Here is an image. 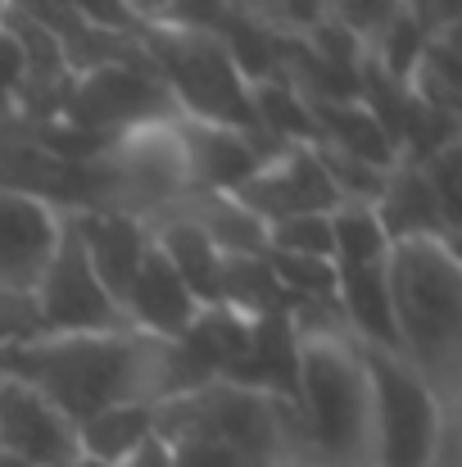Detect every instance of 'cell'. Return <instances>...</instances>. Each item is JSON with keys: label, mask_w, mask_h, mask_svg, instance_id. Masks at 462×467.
I'll list each match as a JSON object with an SVG mask.
<instances>
[{"label": "cell", "mask_w": 462, "mask_h": 467, "mask_svg": "<svg viewBox=\"0 0 462 467\" xmlns=\"http://www.w3.org/2000/svg\"><path fill=\"white\" fill-rule=\"evenodd\" d=\"M385 232L372 213V204H340L331 213V264L335 268H367L385 264Z\"/></svg>", "instance_id": "22"}, {"label": "cell", "mask_w": 462, "mask_h": 467, "mask_svg": "<svg viewBox=\"0 0 462 467\" xmlns=\"http://www.w3.org/2000/svg\"><path fill=\"white\" fill-rule=\"evenodd\" d=\"M146 227H150L154 250L177 268V277L190 286V296H195L200 305H218L222 254L213 250V241H209L195 223H186V218H177V213H154Z\"/></svg>", "instance_id": "17"}, {"label": "cell", "mask_w": 462, "mask_h": 467, "mask_svg": "<svg viewBox=\"0 0 462 467\" xmlns=\"http://www.w3.org/2000/svg\"><path fill=\"white\" fill-rule=\"evenodd\" d=\"M32 309H36L41 331H118V327H128L114 296L100 286L68 213H64L59 245L41 273V286L32 291Z\"/></svg>", "instance_id": "8"}, {"label": "cell", "mask_w": 462, "mask_h": 467, "mask_svg": "<svg viewBox=\"0 0 462 467\" xmlns=\"http://www.w3.org/2000/svg\"><path fill=\"white\" fill-rule=\"evenodd\" d=\"M268 250L331 264V213H304V218H286L268 227Z\"/></svg>", "instance_id": "24"}, {"label": "cell", "mask_w": 462, "mask_h": 467, "mask_svg": "<svg viewBox=\"0 0 462 467\" xmlns=\"http://www.w3.org/2000/svg\"><path fill=\"white\" fill-rule=\"evenodd\" d=\"M181 159H186V177L190 191H236L268 155H277L282 146H272L268 137L254 132H236V128H218V123H195V119H172Z\"/></svg>", "instance_id": "12"}, {"label": "cell", "mask_w": 462, "mask_h": 467, "mask_svg": "<svg viewBox=\"0 0 462 467\" xmlns=\"http://www.w3.org/2000/svg\"><path fill=\"white\" fill-rule=\"evenodd\" d=\"M137 41L150 59L154 78L163 82L177 119L218 123V128L263 137L259 123H254L250 82L241 78V68H236V59H231V50L218 32L137 18Z\"/></svg>", "instance_id": "5"}, {"label": "cell", "mask_w": 462, "mask_h": 467, "mask_svg": "<svg viewBox=\"0 0 462 467\" xmlns=\"http://www.w3.org/2000/svg\"><path fill=\"white\" fill-rule=\"evenodd\" d=\"M64 467H100V463H91V459H73V463H64Z\"/></svg>", "instance_id": "33"}, {"label": "cell", "mask_w": 462, "mask_h": 467, "mask_svg": "<svg viewBox=\"0 0 462 467\" xmlns=\"http://www.w3.org/2000/svg\"><path fill=\"white\" fill-rule=\"evenodd\" d=\"M308 114H313V128H317L322 146H335V150L363 159V163H376V168L399 163L395 141L385 137V128L372 119V109L363 100H308Z\"/></svg>", "instance_id": "18"}, {"label": "cell", "mask_w": 462, "mask_h": 467, "mask_svg": "<svg viewBox=\"0 0 462 467\" xmlns=\"http://www.w3.org/2000/svg\"><path fill=\"white\" fill-rule=\"evenodd\" d=\"M168 450H172V467H245L209 441H168Z\"/></svg>", "instance_id": "28"}, {"label": "cell", "mask_w": 462, "mask_h": 467, "mask_svg": "<svg viewBox=\"0 0 462 467\" xmlns=\"http://www.w3.org/2000/svg\"><path fill=\"white\" fill-rule=\"evenodd\" d=\"M295 413L308 463L372 467L376 459L372 381L363 345L344 331L340 317L295 327Z\"/></svg>", "instance_id": "3"}, {"label": "cell", "mask_w": 462, "mask_h": 467, "mask_svg": "<svg viewBox=\"0 0 462 467\" xmlns=\"http://www.w3.org/2000/svg\"><path fill=\"white\" fill-rule=\"evenodd\" d=\"M363 363H367L372 409H376V459H372V467H426L445 422L454 413L431 395V386L399 354L363 345Z\"/></svg>", "instance_id": "6"}, {"label": "cell", "mask_w": 462, "mask_h": 467, "mask_svg": "<svg viewBox=\"0 0 462 467\" xmlns=\"http://www.w3.org/2000/svg\"><path fill=\"white\" fill-rule=\"evenodd\" d=\"M200 309H204V305L190 296V286L177 277V268L154 250V241H150V250L141 254L137 277H132V286H128V296H123L128 327L163 336V340H177V336L195 322Z\"/></svg>", "instance_id": "13"}, {"label": "cell", "mask_w": 462, "mask_h": 467, "mask_svg": "<svg viewBox=\"0 0 462 467\" xmlns=\"http://www.w3.org/2000/svg\"><path fill=\"white\" fill-rule=\"evenodd\" d=\"M458 159H462V146H449V150H440V155H431V159L417 163L422 177H426V186H431V195H436V204H440V213H445V223H449L454 232H458V223H462Z\"/></svg>", "instance_id": "25"}, {"label": "cell", "mask_w": 462, "mask_h": 467, "mask_svg": "<svg viewBox=\"0 0 462 467\" xmlns=\"http://www.w3.org/2000/svg\"><path fill=\"white\" fill-rule=\"evenodd\" d=\"M68 223H73L100 286L123 309V296L137 277V264L150 250V227L141 218H128V213H68Z\"/></svg>", "instance_id": "14"}, {"label": "cell", "mask_w": 462, "mask_h": 467, "mask_svg": "<svg viewBox=\"0 0 462 467\" xmlns=\"http://www.w3.org/2000/svg\"><path fill=\"white\" fill-rule=\"evenodd\" d=\"M168 119H177V109L150 64H96L73 73L55 114V123L82 137H118Z\"/></svg>", "instance_id": "7"}, {"label": "cell", "mask_w": 462, "mask_h": 467, "mask_svg": "<svg viewBox=\"0 0 462 467\" xmlns=\"http://www.w3.org/2000/svg\"><path fill=\"white\" fill-rule=\"evenodd\" d=\"M0 377H14L46 395L73 427L105 409H154L213 381V372L181 340H163L137 327L36 331L0 349Z\"/></svg>", "instance_id": "1"}, {"label": "cell", "mask_w": 462, "mask_h": 467, "mask_svg": "<svg viewBox=\"0 0 462 467\" xmlns=\"http://www.w3.org/2000/svg\"><path fill=\"white\" fill-rule=\"evenodd\" d=\"M385 296L399 358L458 413L462 404V264L458 241L417 236L385 250Z\"/></svg>", "instance_id": "2"}, {"label": "cell", "mask_w": 462, "mask_h": 467, "mask_svg": "<svg viewBox=\"0 0 462 467\" xmlns=\"http://www.w3.org/2000/svg\"><path fill=\"white\" fill-rule=\"evenodd\" d=\"M372 213L385 232V241H417V236H445V241H458V232L445 223L426 177L417 163H395L385 172V186L381 195L372 200Z\"/></svg>", "instance_id": "15"}, {"label": "cell", "mask_w": 462, "mask_h": 467, "mask_svg": "<svg viewBox=\"0 0 462 467\" xmlns=\"http://www.w3.org/2000/svg\"><path fill=\"white\" fill-rule=\"evenodd\" d=\"M0 467H23V463H18L14 454H5V450H0Z\"/></svg>", "instance_id": "31"}, {"label": "cell", "mask_w": 462, "mask_h": 467, "mask_svg": "<svg viewBox=\"0 0 462 467\" xmlns=\"http://www.w3.org/2000/svg\"><path fill=\"white\" fill-rule=\"evenodd\" d=\"M18 91H23V50L14 32L0 23V114L18 109Z\"/></svg>", "instance_id": "26"}, {"label": "cell", "mask_w": 462, "mask_h": 467, "mask_svg": "<svg viewBox=\"0 0 462 467\" xmlns=\"http://www.w3.org/2000/svg\"><path fill=\"white\" fill-rule=\"evenodd\" d=\"M286 467H317V463H308V459H300V463H286Z\"/></svg>", "instance_id": "34"}, {"label": "cell", "mask_w": 462, "mask_h": 467, "mask_svg": "<svg viewBox=\"0 0 462 467\" xmlns=\"http://www.w3.org/2000/svg\"><path fill=\"white\" fill-rule=\"evenodd\" d=\"M0 450L23 467H64L77 454V427L32 386L0 377Z\"/></svg>", "instance_id": "10"}, {"label": "cell", "mask_w": 462, "mask_h": 467, "mask_svg": "<svg viewBox=\"0 0 462 467\" xmlns=\"http://www.w3.org/2000/svg\"><path fill=\"white\" fill-rule=\"evenodd\" d=\"M458 5L462 0H408V9L417 14V23H422L426 32L458 27Z\"/></svg>", "instance_id": "29"}, {"label": "cell", "mask_w": 462, "mask_h": 467, "mask_svg": "<svg viewBox=\"0 0 462 467\" xmlns=\"http://www.w3.org/2000/svg\"><path fill=\"white\" fill-rule=\"evenodd\" d=\"M154 436L209 441L245 467H286L308 459L300 413L291 400H277L222 377L204 381L190 395L154 404Z\"/></svg>", "instance_id": "4"}, {"label": "cell", "mask_w": 462, "mask_h": 467, "mask_svg": "<svg viewBox=\"0 0 462 467\" xmlns=\"http://www.w3.org/2000/svg\"><path fill=\"white\" fill-rule=\"evenodd\" d=\"M335 313H340L344 331H349L358 345L399 354L395 317H390V296H385V268H381V264L335 268Z\"/></svg>", "instance_id": "16"}, {"label": "cell", "mask_w": 462, "mask_h": 467, "mask_svg": "<svg viewBox=\"0 0 462 467\" xmlns=\"http://www.w3.org/2000/svg\"><path fill=\"white\" fill-rule=\"evenodd\" d=\"M404 14H408V0H322V23L344 32L363 50V59L385 41V32Z\"/></svg>", "instance_id": "23"}, {"label": "cell", "mask_w": 462, "mask_h": 467, "mask_svg": "<svg viewBox=\"0 0 462 467\" xmlns=\"http://www.w3.org/2000/svg\"><path fill=\"white\" fill-rule=\"evenodd\" d=\"M5 5H9V0H0V14H5Z\"/></svg>", "instance_id": "35"}, {"label": "cell", "mask_w": 462, "mask_h": 467, "mask_svg": "<svg viewBox=\"0 0 462 467\" xmlns=\"http://www.w3.org/2000/svg\"><path fill=\"white\" fill-rule=\"evenodd\" d=\"M146 436H154V409L150 404H128V409H105L87 422H77V454L91 463L109 467L123 454H132Z\"/></svg>", "instance_id": "21"}, {"label": "cell", "mask_w": 462, "mask_h": 467, "mask_svg": "<svg viewBox=\"0 0 462 467\" xmlns=\"http://www.w3.org/2000/svg\"><path fill=\"white\" fill-rule=\"evenodd\" d=\"M250 105H254V123L272 146H313L317 128L308 114V100L286 73H272L263 82H250Z\"/></svg>", "instance_id": "20"}, {"label": "cell", "mask_w": 462, "mask_h": 467, "mask_svg": "<svg viewBox=\"0 0 462 467\" xmlns=\"http://www.w3.org/2000/svg\"><path fill=\"white\" fill-rule=\"evenodd\" d=\"M123 5H132V9H137V18H141V14H146V5H150V0H123Z\"/></svg>", "instance_id": "32"}, {"label": "cell", "mask_w": 462, "mask_h": 467, "mask_svg": "<svg viewBox=\"0 0 462 467\" xmlns=\"http://www.w3.org/2000/svg\"><path fill=\"white\" fill-rule=\"evenodd\" d=\"M404 91L408 100L426 105V109H440V114H454L458 119V96H462V68H458V27H440L426 36L417 64L408 68L404 78Z\"/></svg>", "instance_id": "19"}, {"label": "cell", "mask_w": 462, "mask_h": 467, "mask_svg": "<svg viewBox=\"0 0 462 467\" xmlns=\"http://www.w3.org/2000/svg\"><path fill=\"white\" fill-rule=\"evenodd\" d=\"M263 232L286 223V218H304V213H335L340 195L331 191L322 163L313 155V146H282L277 155H268L236 191H227Z\"/></svg>", "instance_id": "9"}, {"label": "cell", "mask_w": 462, "mask_h": 467, "mask_svg": "<svg viewBox=\"0 0 462 467\" xmlns=\"http://www.w3.org/2000/svg\"><path fill=\"white\" fill-rule=\"evenodd\" d=\"M59 232H64L59 209H50L32 195L0 191V296L32 300V291L41 286V273L59 245Z\"/></svg>", "instance_id": "11"}, {"label": "cell", "mask_w": 462, "mask_h": 467, "mask_svg": "<svg viewBox=\"0 0 462 467\" xmlns=\"http://www.w3.org/2000/svg\"><path fill=\"white\" fill-rule=\"evenodd\" d=\"M36 331H41V322H36L32 300L0 296V349L14 345V340H27V336H36Z\"/></svg>", "instance_id": "27"}, {"label": "cell", "mask_w": 462, "mask_h": 467, "mask_svg": "<svg viewBox=\"0 0 462 467\" xmlns=\"http://www.w3.org/2000/svg\"><path fill=\"white\" fill-rule=\"evenodd\" d=\"M109 467H172V450H168L163 436H146L132 454H123L118 463H109Z\"/></svg>", "instance_id": "30"}]
</instances>
